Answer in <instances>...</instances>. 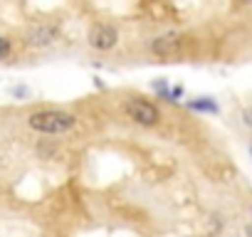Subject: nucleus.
Returning a JSON list of instances; mask_svg holds the SVG:
<instances>
[{
	"label": "nucleus",
	"instance_id": "9",
	"mask_svg": "<svg viewBox=\"0 0 252 237\" xmlns=\"http://www.w3.org/2000/svg\"><path fill=\"white\" fill-rule=\"evenodd\" d=\"M242 121H245V126L252 129V106H247V109L242 111Z\"/></svg>",
	"mask_w": 252,
	"mask_h": 237
},
{
	"label": "nucleus",
	"instance_id": "7",
	"mask_svg": "<svg viewBox=\"0 0 252 237\" xmlns=\"http://www.w3.org/2000/svg\"><path fill=\"white\" fill-rule=\"evenodd\" d=\"M151 89H154L158 96H163L166 101L171 99V87H168V82H166V79H154V82H151Z\"/></svg>",
	"mask_w": 252,
	"mask_h": 237
},
{
	"label": "nucleus",
	"instance_id": "11",
	"mask_svg": "<svg viewBox=\"0 0 252 237\" xmlns=\"http://www.w3.org/2000/svg\"><path fill=\"white\" fill-rule=\"evenodd\" d=\"M242 3H252V0H242Z\"/></svg>",
	"mask_w": 252,
	"mask_h": 237
},
{
	"label": "nucleus",
	"instance_id": "2",
	"mask_svg": "<svg viewBox=\"0 0 252 237\" xmlns=\"http://www.w3.org/2000/svg\"><path fill=\"white\" fill-rule=\"evenodd\" d=\"M126 116L134 118L141 126H154V124H158L161 111H158L156 104H151L146 99H129L126 101Z\"/></svg>",
	"mask_w": 252,
	"mask_h": 237
},
{
	"label": "nucleus",
	"instance_id": "10",
	"mask_svg": "<svg viewBox=\"0 0 252 237\" xmlns=\"http://www.w3.org/2000/svg\"><path fill=\"white\" fill-rule=\"evenodd\" d=\"M250 158H252V141H250Z\"/></svg>",
	"mask_w": 252,
	"mask_h": 237
},
{
	"label": "nucleus",
	"instance_id": "1",
	"mask_svg": "<svg viewBox=\"0 0 252 237\" xmlns=\"http://www.w3.org/2000/svg\"><path fill=\"white\" fill-rule=\"evenodd\" d=\"M28 124L40 131V134H64L69 129H74L77 124V118L67 111H57V109H47V111H35L30 118H28Z\"/></svg>",
	"mask_w": 252,
	"mask_h": 237
},
{
	"label": "nucleus",
	"instance_id": "5",
	"mask_svg": "<svg viewBox=\"0 0 252 237\" xmlns=\"http://www.w3.org/2000/svg\"><path fill=\"white\" fill-rule=\"evenodd\" d=\"M57 37V28H47V25H40V28H35L30 35H28V40H30V45H50L52 40Z\"/></svg>",
	"mask_w": 252,
	"mask_h": 237
},
{
	"label": "nucleus",
	"instance_id": "6",
	"mask_svg": "<svg viewBox=\"0 0 252 237\" xmlns=\"http://www.w3.org/2000/svg\"><path fill=\"white\" fill-rule=\"evenodd\" d=\"M188 109L200 114H220V104L213 96H198L195 101H188Z\"/></svg>",
	"mask_w": 252,
	"mask_h": 237
},
{
	"label": "nucleus",
	"instance_id": "4",
	"mask_svg": "<svg viewBox=\"0 0 252 237\" xmlns=\"http://www.w3.org/2000/svg\"><path fill=\"white\" fill-rule=\"evenodd\" d=\"M151 47H154V52H156L158 57H173V55L181 52V37H178L176 32H171V35H163V37L154 40Z\"/></svg>",
	"mask_w": 252,
	"mask_h": 237
},
{
	"label": "nucleus",
	"instance_id": "8",
	"mask_svg": "<svg viewBox=\"0 0 252 237\" xmlns=\"http://www.w3.org/2000/svg\"><path fill=\"white\" fill-rule=\"evenodd\" d=\"M10 50H13L10 47V40L8 37H0V59H5L10 55Z\"/></svg>",
	"mask_w": 252,
	"mask_h": 237
},
{
	"label": "nucleus",
	"instance_id": "3",
	"mask_svg": "<svg viewBox=\"0 0 252 237\" xmlns=\"http://www.w3.org/2000/svg\"><path fill=\"white\" fill-rule=\"evenodd\" d=\"M119 42V32L114 25H92L89 30V45L96 50H111Z\"/></svg>",
	"mask_w": 252,
	"mask_h": 237
}]
</instances>
